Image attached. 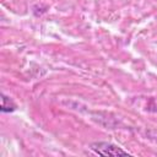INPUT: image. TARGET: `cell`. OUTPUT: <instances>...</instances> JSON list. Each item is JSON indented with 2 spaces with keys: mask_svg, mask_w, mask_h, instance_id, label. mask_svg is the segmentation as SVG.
Wrapping results in <instances>:
<instances>
[{
  "mask_svg": "<svg viewBox=\"0 0 157 157\" xmlns=\"http://www.w3.org/2000/svg\"><path fill=\"white\" fill-rule=\"evenodd\" d=\"M16 108H17V105L13 103V101L2 93L1 94V112L2 113H10V112H13Z\"/></svg>",
  "mask_w": 157,
  "mask_h": 157,
  "instance_id": "cell-2",
  "label": "cell"
},
{
  "mask_svg": "<svg viewBox=\"0 0 157 157\" xmlns=\"http://www.w3.org/2000/svg\"><path fill=\"white\" fill-rule=\"evenodd\" d=\"M91 150L94 151L97 155L101 156H120V155H129L126 151L120 148L119 146L110 144V142H94L91 145Z\"/></svg>",
  "mask_w": 157,
  "mask_h": 157,
  "instance_id": "cell-1",
  "label": "cell"
}]
</instances>
